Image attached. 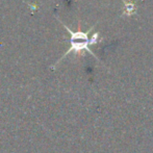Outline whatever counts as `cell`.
<instances>
[{
	"instance_id": "6da1fadb",
	"label": "cell",
	"mask_w": 153,
	"mask_h": 153,
	"mask_svg": "<svg viewBox=\"0 0 153 153\" xmlns=\"http://www.w3.org/2000/svg\"><path fill=\"white\" fill-rule=\"evenodd\" d=\"M57 19H59V18H57ZM59 21L62 24L64 28H66L67 30H68L69 33H70V44H71V46H70V48L68 49V51H67V52L62 55L61 59H59V61L55 62V65H57L59 62L62 61V59H64V57L67 56L68 54H70V53H72V52L80 53V52H82V51H87V52L91 53L93 56H95V57H96V59H98V61H99V59L96 56V54L93 52L91 49H90V47H89L90 45H92V44H98V43L101 42V40H102V39L100 38V34H99L98 32H95V33H93L91 38H89V34L91 33V31L95 28V26H92L89 30L85 31H85H80V30H79V31H72L66 24H65L64 22H62V21H61L59 19Z\"/></svg>"
},
{
	"instance_id": "7a4b0ae2",
	"label": "cell",
	"mask_w": 153,
	"mask_h": 153,
	"mask_svg": "<svg viewBox=\"0 0 153 153\" xmlns=\"http://www.w3.org/2000/svg\"><path fill=\"white\" fill-rule=\"evenodd\" d=\"M124 3V14L127 16H132L137 10V5L131 1H123Z\"/></svg>"
}]
</instances>
